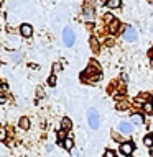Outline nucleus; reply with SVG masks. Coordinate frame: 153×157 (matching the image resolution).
Masks as SVG:
<instances>
[{
    "label": "nucleus",
    "mask_w": 153,
    "mask_h": 157,
    "mask_svg": "<svg viewBox=\"0 0 153 157\" xmlns=\"http://www.w3.org/2000/svg\"><path fill=\"white\" fill-rule=\"evenodd\" d=\"M87 121H89V126H91L92 129H97V128L101 126V116H99V111L97 110H89Z\"/></svg>",
    "instance_id": "1"
},
{
    "label": "nucleus",
    "mask_w": 153,
    "mask_h": 157,
    "mask_svg": "<svg viewBox=\"0 0 153 157\" xmlns=\"http://www.w3.org/2000/svg\"><path fill=\"white\" fill-rule=\"evenodd\" d=\"M63 39H64V44H66L68 48H71L74 41H76V36H74V31L71 28H64L63 31Z\"/></svg>",
    "instance_id": "2"
},
{
    "label": "nucleus",
    "mask_w": 153,
    "mask_h": 157,
    "mask_svg": "<svg viewBox=\"0 0 153 157\" xmlns=\"http://www.w3.org/2000/svg\"><path fill=\"white\" fill-rule=\"evenodd\" d=\"M123 39H125V41H130V43L135 41L137 39V31L132 26H127L125 31H123Z\"/></svg>",
    "instance_id": "3"
},
{
    "label": "nucleus",
    "mask_w": 153,
    "mask_h": 157,
    "mask_svg": "<svg viewBox=\"0 0 153 157\" xmlns=\"http://www.w3.org/2000/svg\"><path fill=\"white\" fill-rule=\"evenodd\" d=\"M20 33H22L23 38H30L33 34V26L28 25V23H23L22 26H20Z\"/></svg>",
    "instance_id": "4"
},
{
    "label": "nucleus",
    "mask_w": 153,
    "mask_h": 157,
    "mask_svg": "<svg viewBox=\"0 0 153 157\" xmlns=\"http://www.w3.org/2000/svg\"><path fill=\"white\" fill-rule=\"evenodd\" d=\"M120 152H122V154H125V155H130L133 152V144H132V142H122V144H120Z\"/></svg>",
    "instance_id": "5"
},
{
    "label": "nucleus",
    "mask_w": 153,
    "mask_h": 157,
    "mask_svg": "<svg viewBox=\"0 0 153 157\" xmlns=\"http://www.w3.org/2000/svg\"><path fill=\"white\" fill-rule=\"evenodd\" d=\"M118 131L122 132V134H130L132 132V124L130 123H120V124H118Z\"/></svg>",
    "instance_id": "6"
},
{
    "label": "nucleus",
    "mask_w": 153,
    "mask_h": 157,
    "mask_svg": "<svg viewBox=\"0 0 153 157\" xmlns=\"http://www.w3.org/2000/svg\"><path fill=\"white\" fill-rule=\"evenodd\" d=\"M71 128H72L71 120H69V118H63V120H61V129L63 131H69Z\"/></svg>",
    "instance_id": "7"
},
{
    "label": "nucleus",
    "mask_w": 153,
    "mask_h": 157,
    "mask_svg": "<svg viewBox=\"0 0 153 157\" xmlns=\"http://www.w3.org/2000/svg\"><path fill=\"white\" fill-rule=\"evenodd\" d=\"M18 124H20V128H22L23 131H27L28 128H30V120H28L27 116H23V118H20V123H18Z\"/></svg>",
    "instance_id": "8"
},
{
    "label": "nucleus",
    "mask_w": 153,
    "mask_h": 157,
    "mask_svg": "<svg viewBox=\"0 0 153 157\" xmlns=\"http://www.w3.org/2000/svg\"><path fill=\"white\" fill-rule=\"evenodd\" d=\"M132 123H133V124H143V116L140 115V113L132 115Z\"/></svg>",
    "instance_id": "9"
},
{
    "label": "nucleus",
    "mask_w": 153,
    "mask_h": 157,
    "mask_svg": "<svg viewBox=\"0 0 153 157\" xmlns=\"http://www.w3.org/2000/svg\"><path fill=\"white\" fill-rule=\"evenodd\" d=\"M63 146L66 147L68 151H72V149H74V141L71 139V137H68V139H64V142H63Z\"/></svg>",
    "instance_id": "10"
},
{
    "label": "nucleus",
    "mask_w": 153,
    "mask_h": 157,
    "mask_svg": "<svg viewBox=\"0 0 153 157\" xmlns=\"http://www.w3.org/2000/svg\"><path fill=\"white\" fill-rule=\"evenodd\" d=\"M107 5L110 8H118L120 7V0H107Z\"/></svg>",
    "instance_id": "11"
},
{
    "label": "nucleus",
    "mask_w": 153,
    "mask_h": 157,
    "mask_svg": "<svg viewBox=\"0 0 153 157\" xmlns=\"http://www.w3.org/2000/svg\"><path fill=\"white\" fill-rule=\"evenodd\" d=\"M91 48H92L94 52H99V43H97L96 38H91Z\"/></svg>",
    "instance_id": "12"
},
{
    "label": "nucleus",
    "mask_w": 153,
    "mask_h": 157,
    "mask_svg": "<svg viewBox=\"0 0 153 157\" xmlns=\"http://www.w3.org/2000/svg\"><path fill=\"white\" fill-rule=\"evenodd\" d=\"M143 144L148 146V147H151V146H153V136H151V134L145 136V139H143Z\"/></svg>",
    "instance_id": "13"
},
{
    "label": "nucleus",
    "mask_w": 153,
    "mask_h": 157,
    "mask_svg": "<svg viewBox=\"0 0 153 157\" xmlns=\"http://www.w3.org/2000/svg\"><path fill=\"white\" fill-rule=\"evenodd\" d=\"M143 110H145L147 113H151V110H153V103H151V101H145V103H143Z\"/></svg>",
    "instance_id": "14"
},
{
    "label": "nucleus",
    "mask_w": 153,
    "mask_h": 157,
    "mask_svg": "<svg viewBox=\"0 0 153 157\" xmlns=\"http://www.w3.org/2000/svg\"><path fill=\"white\" fill-rule=\"evenodd\" d=\"M118 26H120V23H118L117 20H114V21L110 23V31H112V33H117V29H118Z\"/></svg>",
    "instance_id": "15"
},
{
    "label": "nucleus",
    "mask_w": 153,
    "mask_h": 157,
    "mask_svg": "<svg viewBox=\"0 0 153 157\" xmlns=\"http://www.w3.org/2000/svg\"><path fill=\"white\" fill-rule=\"evenodd\" d=\"M48 83H49L51 87L56 85V75H54V74H51V75H49V78H48Z\"/></svg>",
    "instance_id": "16"
},
{
    "label": "nucleus",
    "mask_w": 153,
    "mask_h": 157,
    "mask_svg": "<svg viewBox=\"0 0 153 157\" xmlns=\"http://www.w3.org/2000/svg\"><path fill=\"white\" fill-rule=\"evenodd\" d=\"M64 132H66V131H59L58 132V144H63V139H64Z\"/></svg>",
    "instance_id": "17"
},
{
    "label": "nucleus",
    "mask_w": 153,
    "mask_h": 157,
    "mask_svg": "<svg viewBox=\"0 0 153 157\" xmlns=\"http://www.w3.org/2000/svg\"><path fill=\"white\" fill-rule=\"evenodd\" d=\"M84 12H86V17H87V18H92V17H94L92 8H84Z\"/></svg>",
    "instance_id": "18"
},
{
    "label": "nucleus",
    "mask_w": 153,
    "mask_h": 157,
    "mask_svg": "<svg viewBox=\"0 0 153 157\" xmlns=\"http://www.w3.org/2000/svg\"><path fill=\"white\" fill-rule=\"evenodd\" d=\"M12 59H13L15 62H18V61H20V54H18V52H15L13 56H12Z\"/></svg>",
    "instance_id": "19"
},
{
    "label": "nucleus",
    "mask_w": 153,
    "mask_h": 157,
    "mask_svg": "<svg viewBox=\"0 0 153 157\" xmlns=\"http://www.w3.org/2000/svg\"><path fill=\"white\" fill-rule=\"evenodd\" d=\"M105 157H115V154H114V151H107L105 152Z\"/></svg>",
    "instance_id": "20"
},
{
    "label": "nucleus",
    "mask_w": 153,
    "mask_h": 157,
    "mask_svg": "<svg viewBox=\"0 0 153 157\" xmlns=\"http://www.w3.org/2000/svg\"><path fill=\"white\" fill-rule=\"evenodd\" d=\"M5 101H7V97L3 93H0V103H5Z\"/></svg>",
    "instance_id": "21"
},
{
    "label": "nucleus",
    "mask_w": 153,
    "mask_h": 157,
    "mask_svg": "<svg viewBox=\"0 0 153 157\" xmlns=\"http://www.w3.org/2000/svg\"><path fill=\"white\" fill-rule=\"evenodd\" d=\"M105 21H107V23H112V21H114L112 15H107V17H105Z\"/></svg>",
    "instance_id": "22"
},
{
    "label": "nucleus",
    "mask_w": 153,
    "mask_h": 157,
    "mask_svg": "<svg viewBox=\"0 0 153 157\" xmlns=\"http://www.w3.org/2000/svg\"><path fill=\"white\" fill-rule=\"evenodd\" d=\"M122 80L123 82H128V75H127V74H122Z\"/></svg>",
    "instance_id": "23"
},
{
    "label": "nucleus",
    "mask_w": 153,
    "mask_h": 157,
    "mask_svg": "<svg viewBox=\"0 0 153 157\" xmlns=\"http://www.w3.org/2000/svg\"><path fill=\"white\" fill-rule=\"evenodd\" d=\"M0 139H5V131L0 129Z\"/></svg>",
    "instance_id": "24"
},
{
    "label": "nucleus",
    "mask_w": 153,
    "mask_h": 157,
    "mask_svg": "<svg viewBox=\"0 0 153 157\" xmlns=\"http://www.w3.org/2000/svg\"><path fill=\"white\" fill-rule=\"evenodd\" d=\"M77 155H79V154H77V151H76V149H72V157H77Z\"/></svg>",
    "instance_id": "25"
},
{
    "label": "nucleus",
    "mask_w": 153,
    "mask_h": 157,
    "mask_svg": "<svg viewBox=\"0 0 153 157\" xmlns=\"http://www.w3.org/2000/svg\"><path fill=\"white\" fill-rule=\"evenodd\" d=\"M150 56H151V59H153V48L150 49Z\"/></svg>",
    "instance_id": "26"
}]
</instances>
